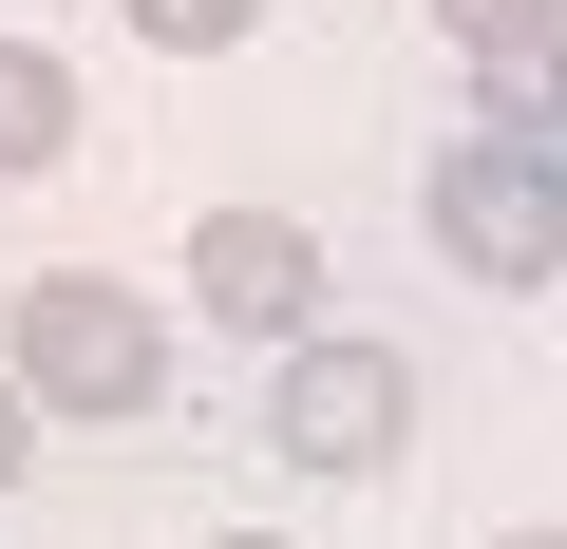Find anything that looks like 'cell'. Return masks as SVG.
Returning <instances> with one entry per match:
<instances>
[{"label": "cell", "instance_id": "obj_3", "mask_svg": "<svg viewBox=\"0 0 567 549\" xmlns=\"http://www.w3.org/2000/svg\"><path fill=\"white\" fill-rule=\"evenodd\" d=\"M435 209V265H473V285H567V152L548 133H454L416 171Z\"/></svg>", "mask_w": 567, "mask_h": 549}, {"label": "cell", "instance_id": "obj_5", "mask_svg": "<svg viewBox=\"0 0 567 549\" xmlns=\"http://www.w3.org/2000/svg\"><path fill=\"white\" fill-rule=\"evenodd\" d=\"M473 133H567V20L473 39Z\"/></svg>", "mask_w": 567, "mask_h": 549}, {"label": "cell", "instance_id": "obj_7", "mask_svg": "<svg viewBox=\"0 0 567 549\" xmlns=\"http://www.w3.org/2000/svg\"><path fill=\"white\" fill-rule=\"evenodd\" d=\"M114 20H133L152 58H227V39H265V0H114Z\"/></svg>", "mask_w": 567, "mask_h": 549}, {"label": "cell", "instance_id": "obj_6", "mask_svg": "<svg viewBox=\"0 0 567 549\" xmlns=\"http://www.w3.org/2000/svg\"><path fill=\"white\" fill-rule=\"evenodd\" d=\"M76 152V77L39 58V39H0V190H20V171H58Z\"/></svg>", "mask_w": 567, "mask_h": 549}, {"label": "cell", "instance_id": "obj_1", "mask_svg": "<svg viewBox=\"0 0 567 549\" xmlns=\"http://www.w3.org/2000/svg\"><path fill=\"white\" fill-rule=\"evenodd\" d=\"M0 379H20L39 417H152L171 398V323L114 285V265H39L20 323H0Z\"/></svg>", "mask_w": 567, "mask_h": 549}, {"label": "cell", "instance_id": "obj_9", "mask_svg": "<svg viewBox=\"0 0 567 549\" xmlns=\"http://www.w3.org/2000/svg\"><path fill=\"white\" fill-rule=\"evenodd\" d=\"M20 455H39V398H20V379H0V492H20Z\"/></svg>", "mask_w": 567, "mask_h": 549}, {"label": "cell", "instance_id": "obj_8", "mask_svg": "<svg viewBox=\"0 0 567 549\" xmlns=\"http://www.w3.org/2000/svg\"><path fill=\"white\" fill-rule=\"evenodd\" d=\"M529 20H567V0H435V39L473 58V39H529Z\"/></svg>", "mask_w": 567, "mask_h": 549}, {"label": "cell", "instance_id": "obj_4", "mask_svg": "<svg viewBox=\"0 0 567 549\" xmlns=\"http://www.w3.org/2000/svg\"><path fill=\"white\" fill-rule=\"evenodd\" d=\"M189 304L246 323V342H303V323H322V227H303V209H208V227H189Z\"/></svg>", "mask_w": 567, "mask_h": 549}, {"label": "cell", "instance_id": "obj_11", "mask_svg": "<svg viewBox=\"0 0 567 549\" xmlns=\"http://www.w3.org/2000/svg\"><path fill=\"white\" fill-rule=\"evenodd\" d=\"M208 549H284V530H208Z\"/></svg>", "mask_w": 567, "mask_h": 549}, {"label": "cell", "instance_id": "obj_2", "mask_svg": "<svg viewBox=\"0 0 567 549\" xmlns=\"http://www.w3.org/2000/svg\"><path fill=\"white\" fill-rule=\"evenodd\" d=\"M416 436V360L360 342V323H303V342H265V455L284 474H398Z\"/></svg>", "mask_w": 567, "mask_h": 549}, {"label": "cell", "instance_id": "obj_10", "mask_svg": "<svg viewBox=\"0 0 567 549\" xmlns=\"http://www.w3.org/2000/svg\"><path fill=\"white\" fill-rule=\"evenodd\" d=\"M492 549H567V530H492Z\"/></svg>", "mask_w": 567, "mask_h": 549}]
</instances>
